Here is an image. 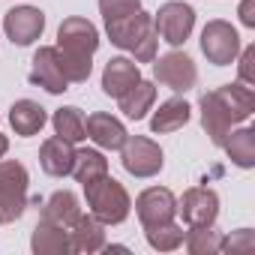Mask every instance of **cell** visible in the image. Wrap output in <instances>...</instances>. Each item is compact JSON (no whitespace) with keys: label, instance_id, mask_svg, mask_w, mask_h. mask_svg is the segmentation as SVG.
Wrapping results in <instances>:
<instances>
[{"label":"cell","instance_id":"1","mask_svg":"<svg viewBox=\"0 0 255 255\" xmlns=\"http://www.w3.org/2000/svg\"><path fill=\"white\" fill-rule=\"evenodd\" d=\"M201 126L207 138L222 147L225 135L231 132L234 123H243L255 111V93L246 84H222L219 90H210L201 96Z\"/></svg>","mask_w":255,"mask_h":255},{"label":"cell","instance_id":"2","mask_svg":"<svg viewBox=\"0 0 255 255\" xmlns=\"http://www.w3.org/2000/svg\"><path fill=\"white\" fill-rule=\"evenodd\" d=\"M57 60L63 75L69 78V84H84L93 72V54L99 48V30L93 21L72 15L63 18L60 30H57Z\"/></svg>","mask_w":255,"mask_h":255},{"label":"cell","instance_id":"3","mask_svg":"<svg viewBox=\"0 0 255 255\" xmlns=\"http://www.w3.org/2000/svg\"><path fill=\"white\" fill-rule=\"evenodd\" d=\"M105 33H108V39L117 48L132 51L135 63H153L156 60L159 33H156L153 15H147L144 9L126 15V18H117V21H108L105 24Z\"/></svg>","mask_w":255,"mask_h":255},{"label":"cell","instance_id":"4","mask_svg":"<svg viewBox=\"0 0 255 255\" xmlns=\"http://www.w3.org/2000/svg\"><path fill=\"white\" fill-rule=\"evenodd\" d=\"M84 195H87V207L90 213L105 222V225H120L126 222L132 210V201H129V192L123 189L120 180H114L111 174H102L90 183H84Z\"/></svg>","mask_w":255,"mask_h":255},{"label":"cell","instance_id":"5","mask_svg":"<svg viewBox=\"0 0 255 255\" xmlns=\"http://www.w3.org/2000/svg\"><path fill=\"white\" fill-rule=\"evenodd\" d=\"M27 168L15 159L0 162V219L15 222L27 210Z\"/></svg>","mask_w":255,"mask_h":255},{"label":"cell","instance_id":"6","mask_svg":"<svg viewBox=\"0 0 255 255\" xmlns=\"http://www.w3.org/2000/svg\"><path fill=\"white\" fill-rule=\"evenodd\" d=\"M120 162L132 177H156L165 165V153L156 141L144 135H126L120 147Z\"/></svg>","mask_w":255,"mask_h":255},{"label":"cell","instance_id":"7","mask_svg":"<svg viewBox=\"0 0 255 255\" xmlns=\"http://www.w3.org/2000/svg\"><path fill=\"white\" fill-rule=\"evenodd\" d=\"M201 51H204V57L213 66H228L240 54V36H237V30L228 21L213 18L201 30Z\"/></svg>","mask_w":255,"mask_h":255},{"label":"cell","instance_id":"8","mask_svg":"<svg viewBox=\"0 0 255 255\" xmlns=\"http://www.w3.org/2000/svg\"><path fill=\"white\" fill-rule=\"evenodd\" d=\"M153 24H156V33L162 36V42L177 48L189 39V33L195 27V9L189 3H183V0H168L153 15Z\"/></svg>","mask_w":255,"mask_h":255},{"label":"cell","instance_id":"9","mask_svg":"<svg viewBox=\"0 0 255 255\" xmlns=\"http://www.w3.org/2000/svg\"><path fill=\"white\" fill-rule=\"evenodd\" d=\"M153 78L159 84H165L168 90H174V93H186V90L195 87L198 69H195V63L186 51H168L159 60H153Z\"/></svg>","mask_w":255,"mask_h":255},{"label":"cell","instance_id":"10","mask_svg":"<svg viewBox=\"0 0 255 255\" xmlns=\"http://www.w3.org/2000/svg\"><path fill=\"white\" fill-rule=\"evenodd\" d=\"M3 30H6V36H9L12 45L27 48V45H33L42 36V30H45V12L36 9V6H15V9H9L3 15Z\"/></svg>","mask_w":255,"mask_h":255},{"label":"cell","instance_id":"11","mask_svg":"<svg viewBox=\"0 0 255 255\" xmlns=\"http://www.w3.org/2000/svg\"><path fill=\"white\" fill-rule=\"evenodd\" d=\"M135 213H138V219H141L144 228L171 222V219L177 216V198H174V192L165 189V186H150V189H144V192L135 198Z\"/></svg>","mask_w":255,"mask_h":255},{"label":"cell","instance_id":"12","mask_svg":"<svg viewBox=\"0 0 255 255\" xmlns=\"http://www.w3.org/2000/svg\"><path fill=\"white\" fill-rule=\"evenodd\" d=\"M177 213L183 216V222L189 228L192 225H213L219 216V195L207 186H192L177 201Z\"/></svg>","mask_w":255,"mask_h":255},{"label":"cell","instance_id":"13","mask_svg":"<svg viewBox=\"0 0 255 255\" xmlns=\"http://www.w3.org/2000/svg\"><path fill=\"white\" fill-rule=\"evenodd\" d=\"M30 84L48 90V93H66L69 90V78L60 69L57 60V48L54 45H39V51L33 54V66H30Z\"/></svg>","mask_w":255,"mask_h":255},{"label":"cell","instance_id":"14","mask_svg":"<svg viewBox=\"0 0 255 255\" xmlns=\"http://www.w3.org/2000/svg\"><path fill=\"white\" fill-rule=\"evenodd\" d=\"M84 129H87V138L93 144H99L102 150H120L123 141H126V135H129V132H126V126L117 117L105 114V111H93L84 120Z\"/></svg>","mask_w":255,"mask_h":255},{"label":"cell","instance_id":"15","mask_svg":"<svg viewBox=\"0 0 255 255\" xmlns=\"http://www.w3.org/2000/svg\"><path fill=\"white\" fill-rule=\"evenodd\" d=\"M138 81H141V69L129 57H111L105 63V69H102V93L114 96V99H120L126 90H129L132 84H138Z\"/></svg>","mask_w":255,"mask_h":255},{"label":"cell","instance_id":"16","mask_svg":"<svg viewBox=\"0 0 255 255\" xmlns=\"http://www.w3.org/2000/svg\"><path fill=\"white\" fill-rule=\"evenodd\" d=\"M72 162H75V147L66 138L51 135V138L42 141V147H39V165H42L45 174L66 177V174H72Z\"/></svg>","mask_w":255,"mask_h":255},{"label":"cell","instance_id":"17","mask_svg":"<svg viewBox=\"0 0 255 255\" xmlns=\"http://www.w3.org/2000/svg\"><path fill=\"white\" fill-rule=\"evenodd\" d=\"M30 249L36 255H66V252H72L69 228H63L51 219H39L36 228H33V237H30Z\"/></svg>","mask_w":255,"mask_h":255},{"label":"cell","instance_id":"18","mask_svg":"<svg viewBox=\"0 0 255 255\" xmlns=\"http://www.w3.org/2000/svg\"><path fill=\"white\" fill-rule=\"evenodd\" d=\"M69 243H72V252H99L105 249V222H99L93 213L90 216H78V222L69 228Z\"/></svg>","mask_w":255,"mask_h":255},{"label":"cell","instance_id":"19","mask_svg":"<svg viewBox=\"0 0 255 255\" xmlns=\"http://www.w3.org/2000/svg\"><path fill=\"white\" fill-rule=\"evenodd\" d=\"M9 123H12L15 135L30 138V135H36V132H42V126L48 123V114H45V108H42L39 102H33V99H18V102L9 108Z\"/></svg>","mask_w":255,"mask_h":255},{"label":"cell","instance_id":"20","mask_svg":"<svg viewBox=\"0 0 255 255\" xmlns=\"http://www.w3.org/2000/svg\"><path fill=\"white\" fill-rule=\"evenodd\" d=\"M189 117H192L189 102L174 96V99L162 102V105H159V111H153V117H150V129H153L156 135L177 132V129H183V126L189 123Z\"/></svg>","mask_w":255,"mask_h":255},{"label":"cell","instance_id":"21","mask_svg":"<svg viewBox=\"0 0 255 255\" xmlns=\"http://www.w3.org/2000/svg\"><path fill=\"white\" fill-rule=\"evenodd\" d=\"M81 216V201L75 192L69 189H57L48 201H45V210H42V219H51L63 228H72Z\"/></svg>","mask_w":255,"mask_h":255},{"label":"cell","instance_id":"22","mask_svg":"<svg viewBox=\"0 0 255 255\" xmlns=\"http://www.w3.org/2000/svg\"><path fill=\"white\" fill-rule=\"evenodd\" d=\"M120 111L129 117V120H144L147 117V111L153 108V102H156V87L150 84V81H138V84H132L129 90H126L120 99Z\"/></svg>","mask_w":255,"mask_h":255},{"label":"cell","instance_id":"23","mask_svg":"<svg viewBox=\"0 0 255 255\" xmlns=\"http://www.w3.org/2000/svg\"><path fill=\"white\" fill-rule=\"evenodd\" d=\"M222 150L237 168H252L255 165V129H249V126L231 129L222 141Z\"/></svg>","mask_w":255,"mask_h":255},{"label":"cell","instance_id":"24","mask_svg":"<svg viewBox=\"0 0 255 255\" xmlns=\"http://www.w3.org/2000/svg\"><path fill=\"white\" fill-rule=\"evenodd\" d=\"M51 123H54V132H57L60 138H66L69 144H78V141H84V138H87V129H84V114H81V108H75V105L57 108V111H54V117H51Z\"/></svg>","mask_w":255,"mask_h":255},{"label":"cell","instance_id":"25","mask_svg":"<svg viewBox=\"0 0 255 255\" xmlns=\"http://www.w3.org/2000/svg\"><path fill=\"white\" fill-rule=\"evenodd\" d=\"M183 243L192 255H216L222 252V234L213 225H192L183 231Z\"/></svg>","mask_w":255,"mask_h":255},{"label":"cell","instance_id":"26","mask_svg":"<svg viewBox=\"0 0 255 255\" xmlns=\"http://www.w3.org/2000/svg\"><path fill=\"white\" fill-rule=\"evenodd\" d=\"M102 174H108V159L99 153V150H75V162H72V177L84 186V183H90V180H96V177H102Z\"/></svg>","mask_w":255,"mask_h":255},{"label":"cell","instance_id":"27","mask_svg":"<svg viewBox=\"0 0 255 255\" xmlns=\"http://www.w3.org/2000/svg\"><path fill=\"white\" fill-rule=\"evenodd\" d=\"M144 234H147V243L159 252H171V249L183 246V228L174 225V219L162 222V225H153V228H144Z\"/></svg>","mask_w":255,"mask_h":255},{"label":"cell","instance_id":"28","mask_svg":"<svg viewBox=\"0 0 255 255\" xmlns=\"http://www.w3.org/2000/svg\"><path fill=\"white\" fill-rule=\"evenodd\" d=\"M141 9V0H99V12H102V21H117V18H126Z\"/></svg>","mask_w":255,"mask_h":255},{"label":"cell","instance_id":"29","mask_svg":"<svg viewBox=\"0 0 255 255\" xmlns=\"http://www.w3.org/2000/svg\"><path fill=\"white\" fill-rule=\"evenodd\" d=\"M222 249L225 252H252L255 249V234L249 228H240L231 237H222Z\"/></svg>","mask_w":255,"mask_h":255},{"label":"cell","instance_id":"30","mask_svg":"<svg viewBox=\"0 0 255 255\" xmlns=\"http://www.w3.org/2000/svg\"><path fill=\"white\" fill-rule=\"evenodd\" d=\"M240 63H237V75H240V84H249L255 87V45H246L240 54Z\"/></svg>","mask_w":255,"mask_h":255},{"label":"cell","instance_id":"31","mask_svg":"<svg viewBox=\"0 0 255 255\" xmlns=\"http://www.w3.org/2000/svg\"><path fill=\"white\" fill-rule=\"evenodd\" d=\"M240 21L243 27H255V0H243L240 3Z\"/></svg>","mask_w":255,"mask_h":255},{"label":"cell","instance_id":"32","mask_svg":"<svg viewBox=\"0 0 255 255\" xmlns=\"http://www.w3.org/2000/svg\"><path fill=\"white\" fill-rule=\"evenodd\" d=\"M6 150H9V138H6V135H0V159L6 156Z\"/></svg>","mask_w":255,"mask_h":255},{"label":"cell","instance_id":"33","mask_svg":"<svg viewBox=\"0 0 255 255\" xmlns=\"http://www.w3.org/2000/svg\"><path fill=\"white\" fill-rule=\"evenodd\" d=\"M0 225H3V219H0Z\"/></svg>","mask_w":255,"mask_h":255}]
</instances>
